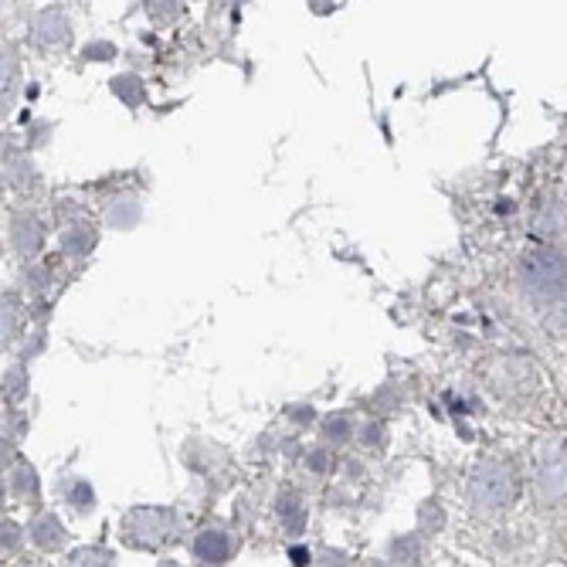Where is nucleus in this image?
Instances as JSON below:
<instances>
[{
  "instance_id": "1",
  "label": "nucleus",
  "mask_w": 567,
  "mask_h": 567,
  "mask_svg": "<svg viewBox=\"0 0 567 567\" xmlns=\"http://www.w3.org/2000/svg\"><path fill=\"white\" fill-rule=\"evenodd\" d=\"M520 286L534 299H557L567 292V255L557 248H530L520 259Z\"/></svg>"
},
{
  "instance_id": "2",
  "label": "nucleus",
  "mask_w": 567,
  "mask_h": 567,
  "mask_svg": "<svg viewBox=\"0 0 567 567\" xmlns=\"http://www.w3.org/2000/svg\"><path fill=\"white\" fill-rule=\"evenodd\" d=\"M130 534L140 544L157 547V544L174 540L181 534V524H177L174 513H167V509H136L133 517H130Z\"/></svg>"
},
{
  "instance_id": "3",
  "label": "nucleus",
  "mask_w": 567,
  "mask_h": 567,
  "mask_svg": "<svg viewBox=\"0 0 567 567\" xmlns=\"http://www.w3.org/2000/svg\"><path fill=\"white\" fill-rule=\"evenodd\" d=\"M473 493L480 503H506L509 499V473L503 466H483L473 476Z\"/></svg>"
},
{
  "instance_id": "4",
  "label": "nucleus",
  "mask_w": 567,
  "mask_h": 567,
  "mask_svg": "<svg viewBox=\"0 0 567 567\" xmlns=\"http://www.w3.org/2000/svg\"><path fill=\"white\" fill-rule=\"evenodd\" d=\"M194 550H197V557H200V560L218 564V560H225V557H228V537H225V534H218V530H208V534H200V537H197Z\"/></svg>"
},
{
  "instance_id": "5",
  "label": "nucleus",
  "mask_w": 567,
  "mask_h": 567,
  "mask_svg": "<svg viewBox=\"0 0 567 567\" xmlns=\"http://www.w3.org/2000/svg\"><path fill=\"white\" fill-rule=\"evenodd\" d=\"M34 540L41 544V547H55V544H62L65 540V530L51 520V517H44V520H38V527H34Z\"/></svg>"
},
{
  "instance_id": "6",
  "label": "nucleus",
  "mask_w": 567,
  "mask_h": 567,
  "mask_svg": "<svg viewBox=\"0 0 567 567\" xmlns=\"http://www.w3.org/2000/svg\"><path fill=\"white\" fill-rule=\"evenodd\" d=\"M72 567H113V557H110L106 550L92 547V550L75 554V557H72Z\"/></svg>"
},
{
  "instance_id": "7",
  "label": "nucleus",
  "mask_w": 567,
  "mask_h": 567,
  "mask_svg": "<svg viewBox=\"0 0 567 567\" xmlns=\"http://www.w3.org/2000/svg\"><path fill=\"white\" fill-rule=\"evenodd\" d=\"M279 509H282V517H286V527H289V530H299V527H302V509H299V503H296L292 496H286Z\"/></svg>"
},
{
  "instance_id": "8",
  "label": "nucleus",
  "mask_w": 567,
  "mask_h": 567,
  "mask_svg": "<svg viewBox=\"0 0 567 567\" xmlns=\"http://www.w3.org/2000/svg\"><path fill=\"white\" fill-rule=\"evenodd\" d=\"M364 567H381V564H364Z\"/></svg>"
}]
</instances>
